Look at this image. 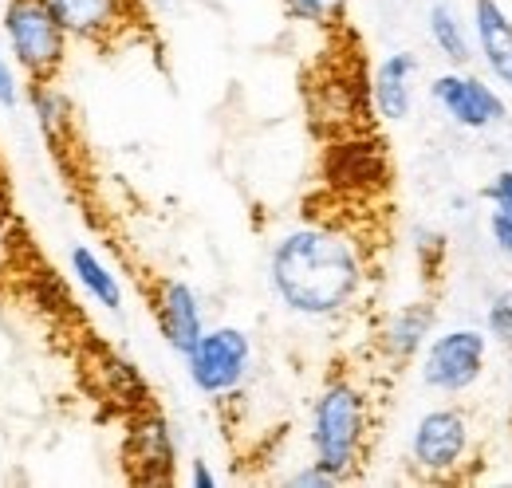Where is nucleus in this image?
<instances>
[{
    "label": "nucleus",
    "mask_w": 512,
    "mask_h": 488,
    "mask_svg": "<svg viewBox=\"0 0 512 488\" xmlns=\"http://www.w3.org/2000/svg\"><path fill=\"white\" fill-rule=\"evenodd\" d=\"M485 197L493 209H512V170H501L493 182L485 185Z\"/></svg>",
    "instance_id": "nucleus-24"
},
{
    "label": "nucleus",
    "mask_w": 512,
    "mask_h": 488,
    "mask_svg": "<svg viewBox=\"0 0 512 488\" xmlns=\"http://www.w3.org/2000/svg\"><path fill=\"white\" fill-rule=\"evenodd\" d=\"M142 4H150V8H158V4H170V0H142Z\"/></svg>",
    "instance_id": "nucleus-26"
},
{
    "label": "nucleus",
    "mask_w": 512,
    "mask_h": 488,
    "mask_svg": "<svg viewBox=\"0 0 512 488\" xmlns=\"http://www.w3.org/2000/svg\"><path fill=\"white\" fill-rule=\"evenodd\" d=\"M327 182L339 189H379L386 182V154L379 138H339L327 150Z\"/></svg>",
    "instance_id": "nucleus-11"
},
{
    "label": "nucleus",
    "mask_w": 512,
    "mask_h": 488,
    "mask_svg": "<svg viewBox=\"0 0 512 488\" xmlns=\"http://www.w3.org/2000/svg\"><path fill=\"white\" fill-rule=\"evenodd\" d=\"M91 370H99V378H103V394H107L111 402L146 406V382H142L138 366L130 363V359L115 355L111 347H99V363L91 366Z\"/></svg>",
    "instance_id": "nucleus-17"
},
{
    "label": "nucleus",
    "mask_w": 512,
    "mask_h": 488,
    "mask_svg": "<svg viewBox=\"0 0 512 488\" xmlns=\"http://www.w3.org/2000/svg\"><path fill=\"white\" fill-rule=\"evenodd\" d=\"M268 284L292 315L335 319L359 304L367 288L363 244L331 221L296 225L268 252Z\"/></svg>",
    "instance_id": "nucleus-1"
},
{
    "label": "nucleus",
    "mask_w": 512,
    "mask_h": 488,
    "mask_svg": "<svg viewBox=\"0 0 512 488\" xmlns=\"http://www.w3.org/2000/svg\"><path fill=\"white\" fill-rule=\"evenodd\" d=\"M24 99H28L32 115H36V126L44 130V138L56 150H64L67 142H71V134H75V111H71L64 91L56 87V79L52 83H28Z\"/></svg>",
    "instance_id": "nucleus-16"
},
{
    "label": "nucleus",
    "mask_w": 512,
    "mask_h": 488,
    "mask_svg": "<svg viewBox=\"0 0 512 488\" xmlns=\"http://www.w3.org/2000/svg\"><path fill=\"white\" fill-rule=\"evenodd\" d=\"M406 453H410L414 473H422L426 481L457 477L469 465V453H473V426H469L465 410H457V406L426 410L410 429Z\"/></svg>",
    "instance_id": "nucleus-5"
},
{
    "label": "nucleus",
    "mask_w": 512,
    "mask_h": 488,
    "mask_svg": "<svg viewBox=\"0 0 512 488\" xmlns=\"http://www.w3.org/2000/svg\"><path fill=\"white\" fill-rule=\"evenodd\" d=\"M473 44L485 67L512 87V16L501 0H473Z\"/></svg>",
    "instance_id": "nucleus-14"
},
{
    "label": "nucleus",
    "mask_w": 512,
    "mask_h": 488,
    "mask_svg": "<svg viewBox=\"0 0 512 488\" xmlns=\"http://www.w3.org/2000/svg\"><path fill=\"white\" fill-rule=\"evenodd\" d=\"M489 237L512 260V209H493L489 213Z\"/></svg>",
    "instance_id": "nucleus-23"
},
{
    "label": "nucleus",
    "mask_w": 512,
    "mask_h": 488,
    "mask_svg": "<svg viewBox=\"0 0 512 488\" xmlns=\"http://www.w3.org/2000/svg\"><path fill=\"white\" fill-rule=\"evenodd\" d=\"M0 28L12 63L28 83H52L64 71L71 40L44 0H8Z\"/></svg>",
    "instance_id": "nucleus-3"
},
{
    "label": "nucleus",
    "mask_w": 512,
    "mask_h": 488,
    "mask_svg": "<svg viewBox=\"0 0 512 488\" xmlns=\"http://www.w3.org/2000/svg\"><path fill=\"white\" fill-rule=\"evenodd\" d=\"M60 20L71 44L107 48L138 28L146 4L142 0H44Z\"/></svg>",
    "instance_id": "nucleus-7"
},
{
    "label": "nucleus",
    "mask_w": 512,
    "mask_h": 488,
    "mask_svg": "<svg viewBox=\"0 0 512 488\" xmlns=\"http://www.w3.org/2000/svg\"><path fill=\"white\" fill-rule=\"evenodd\" d=\"M430 99L442 107V115H449V122L465 126V130H489L493 122H501L509 115L505 99L473 71L457 67V71H442L430 83Z\"/></svg>",
    "instance_id": "nucleus-8"
},
{
    "label": "nucleus",
    "mask_w": 512,
    "mask_h": 488,
    "mask_svg": "<svg viewBox=\"0 0 512 488\" xmlns=\"http://www.w3.org/2000/svg\"><path fill=\"white\" fill-rule=\"evenodd\" d=\"M154 315H158V331L170 343V351L186 359L205 331V311H201L197 292L186 280H162L154 296Z\"/></svg>",
    "instance_id": "nucleus-10"
},
{
    "label": "nucleus",
    "mask_w": 512,
    "mask_h": 488,
    "mask_svg": "<svg viewBox=\"0 0 512 488\" xmlns=\"http://www.w3.org/2000/svg\"><path fill=\"white\" fill-rule=\"evenodd\" d=\"M426 28H430L434 48H438L453 67H469V60H473V36H469L465 20L457 16V8L434 4L430 16H426Z\"/></svg>",
    "instance_id": "nucleus-18"
},
{
    "label": "nucleus",
    "mask_w": 512,
    "mask_h": 488,
    "mask_svg": "<svg viewBox=\"0 0 512 488\" xmlns=\"http://www.w3.org/2000/svg\"><path fill=\"white\" fill-rule=\"evenodd\" d=\"M288 485H292V488H331V485H339V477H331L323 465L308 461L304 469H296V473L288 477Z\"/></svg>",
    "instance_id": "nucleus-22"
},
{
    "label": "nucleus",
    "mask_w": 512,
    "mask_h": 488,
    "mask_svg": "<svg viewBox=\"0 0 512 488\" xmlns=\"http://www.w3.org/2000/svg\"><path fill=\"white\" fill-rule=\"evenodd\" d=\"M489 363V331L477 327H449L442 335H430V343L418 355L422 386L438 394H465L481 382Z\"/></svg>",
    "instance_id": "nucleus-6"
},
{
    "label": "nucleus",
    "mask_w": 512,
    "mask_h": 488,
    "mask_svg": "<svg viewBox=\"0 0 512 488\" xmlns=\"http://www.w3.org/2000/svg\"><path fill=\"white\" fill-rule=\"evenodd\" d=\"M190 485L193 488H217V473L197 457V461H190Z\"/></svg>",
    "instance_id": "nucleus-25"
},
{
    "label": "nucleus",
    "mask_w": 512,
    "mask_h": 488,
    "mask_svg": "<svg viewBox=\"0 0 512 488\" xmlns=\"http://www.w3.org/2000/svg\"><path fill=\"white\" fill-rule=\"evenodd\" d=\"M367 441H371L367 390L347 374L327 378L316 402H312V414H308L312 461L323 465L331 477H339V485H343L359 473V465L367 457Z\"/></svg>",
    "instance_id": "nucleus-2"
},
{
    "label": "nucleus",
    "mask_w": 512,
    "mask_h": 488,
    "mask_svg": "<svg viewBox=\"0 0 512 488\" xmlns=\"http://www.w3.org/2000/svg\"><path fill=\"white\" fill-rule=\"evenodd\" d=\"M249 370H253V339L245 327H233V323L205 327L186 355V374H190L193 390L217 402L233 398L245 386Z\"/></svg>",
    "instance_id": "nucleus-4"
},
{
    "label": "nucleus",
    "mask_w": 512,
    "mask_h": 488,
    "mask_svg": "<svg viewBox=\"0 0 512 488\" xmlns=\"http://www.w3.org/2000/svg\"><path fill=\"white\" fill-rule=\"evenodd\" d=\"M127 465L134 469L138 481L146 485H166L174 481L178 465V441L170 422L158 410L138 406V414L127 422Z\"/></svg>",
    "instance_id": "nucleus-9"
},
{
    "label": "nucleus",
    "mask_w": 512,
    "mask_h": 488,
    "mask_svg": "<svg viewBox=\"0 0 512 488\" xmlns=\"http://www.w3.org/2000/svg\"><path fill=\"white\" fill-rule=\"evenodd\" d=\"M67 264H71L75 284H79L95 304L103 307V311H123V284H119L115 268H111L95 248L75 244V248L67 252Z\"/></svg>",
    "instance_id": "nucleus-15"
},
{
    "label": "nucleus",
    "mask_w": 512,
    "mask_h": 488,
    "mask_svg": "<svg viewBox=\"0 0 512 488\" xmlns=\"http://www.w3.org/2000/svg\"><path fill=\"white\" fill-rule=\"evenodd\" d=\"M414 79H418V56L414 52H390L379 60L371 75V107L383 122H402L414 111Z\"/></svg>",
    "instance_id": "nucleus-13"
},
{
    "label": "nucleus",
    "mask_w": 512,
    "mask_h": 488,
    "mask_svg": "<svg viewBox=\"0 0 512 488\" xmlns=\"http://www.w3.org/2000/svg\"><path fill=\"white\" fill-rule=\"evenodd\" d=\"M485 331H489V339H497L501 347L512 351V300L509 296H501V300L489 304V311H485Z\"/></svg>",
    "instance_id": "nucleus-20"
},
{
    "label": "nucleus",
    "mask_w": 512,
    "mask_h": 488,
    "mask_svg": "<svg viewBox=\"0 0 512 488\" xmlns=\"http://www.w3.org/2000/svg\"><path fill=\"white\" fill-rule=\"evenodd\" d=\"M280 8H284V16H288L292 24L335 28V24L347 16L351 0H280Z\"/></svg>",
    "instance_id": "nucleus-19"
},
{
    "label": "nucleus",
    "mask_w": 512,
    "mask_h": 488,
    "mask_svg": "<svg viewBox=\"0 0 512 488\" xmlns=\"http://www.w3.org/2000/svg\"><path fill=\"white\" fill-rule=\"evenodd\" d=\"M20 103H24V75H20L16 63L0 52V107L4 111H16Z\"/></svg>",
    "instance_id": "nucleus-21"
},
{
    "label": "nucleus",
    "mask_w": 512,
    "mask_h": 488,
    "mask_svg": "<svg viewBox=\"0 0 512 488\" xmlns=\"http://www.w3.org/2000/svg\"><path fill=\"white\" fill-rule=\"evenodd\" d=\"M434 327H438V307L430 304V300H414V304H402L398 311H390V319L379 331L383 359L394 366L414 363L422 355V347L430 343Z\"/></svg>",
    "instance_id": "nucleus-12"
}]
</instances>
